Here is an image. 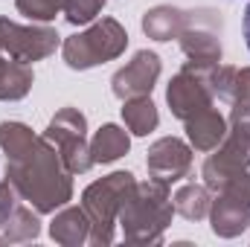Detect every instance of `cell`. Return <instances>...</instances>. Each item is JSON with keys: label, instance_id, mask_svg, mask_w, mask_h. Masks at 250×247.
<instances>
[{"label": "cell", "instance_id": "6da1fadb", "mask_svg": "<svg viewBox=\"0 0 250 247\" xmlns=\"http://www.w3.org/2000/svg\"><path fill=\"white\" fill-rule=\"evenodd\" d=\"M245 38H248V50H250V3H248V12H245Z\"/></svg>", "mask_w": 250, "mask_h": 247}]
</instances>
